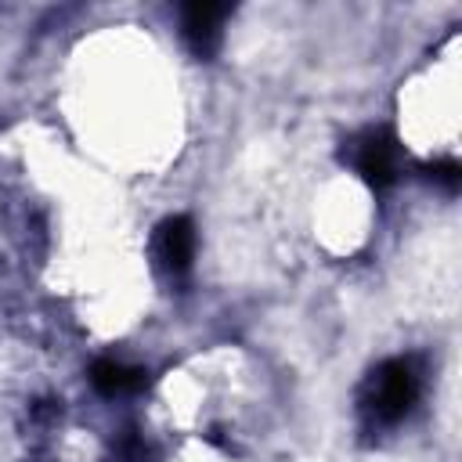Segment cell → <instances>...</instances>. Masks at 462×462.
Here are the masks:
<instances>
[{
  "instance_id": "1",
  "label": "cell",
  "mask_w": 462,
  "mask_h": 462,
  "mask_svg": "<svg viewBox=\"0 0 462 462\" xmlns=\"http://www.w3.org/2000/svg\"><path fill=\"white\" fill-rule=\"evenodd\" d=\"M419 397V372L411 361L404 357H390L383 361L365 386V408L379 419V422H397L411 411Z\"/></svg>"
},
{
  "instance_id": "2",
  "label": "cell",
  "mask_w": 462,
  "mask_h": 462,
  "mask_svg": "<svg viewBox=\"0 0 462 462\" xmlns=\"http://www.w3.org/2000/svg\"><path fill=\"white\" fill-rule=\"evenodd\" d=\"M350 155H354V166L365 177V184H372L375 191L379 188H390L397 180V137L386 126L365 130L354 141Z\"/></svg>"
},
{
  "instance_id": "3",
  "label": "cell",
  "mask_w": 462,
  "mask_h": 462,
  "mask_svg": "<svg viewBox=\"0 0 462 462\" xmlns=\"http://www.w3.org/2000/svg\"><path fill=\"white\" fill-rule=\"evenodd\" d=\"M231 14L227 4H206V0H195V4H184L180 7V32H184V43L199 54V58H213L220 51V40H224V18Z\"/></svg>"
},
{
  "instance_id": "4",
  "label": "cell",
  "mask_w": 462,
  "mask_h": 462,
  "mask_svg": "<svg viewBox=\"0 0 462 462\" xmlns=\"http://www.w3.org/2000/svg\"><path fill=\"white\" fill-rule=\"evenodd\" d=\"M155 256L170 274H184L195 260V224L188 217H166L155 227Z\"/></svg>"
},
{
  "instance_id": "5",
  "label": "cell",
  "mask_w": 462,
  "mask_h": 462,
  "mask_svg": "<svg viewBox=\"0 0 462 462\" xmlns=\"http://www.w3.org/2000/svg\"><path fill=\"white\" fill-rule=\"evenodd\" d=\"M90 383L105 397H123V393H134V390L144 386V368H134V365L112 361V357H101V361L90 365Z\"/></svg>"
},
{
  "instance_id": "6",
  "label": "cell",
  "mask_w": 462,
  "mask_h": 462,
  "mask_svg": "<svg viewBox=\"0 0 462 462\" xmlns=\"http://www.w3.org/2000/svg\"><path fill=\"white\" fill-rule=\"evenodd\" d=\"M426 177H430V180H437V184H444V188H458L462 170H458V162H455V159H440V162L426 166Z\"/></svg>"
},
{
  "instance_id": "7",
  "label": "cell",
  "mask_w": 462,
  "mask_h": 462,
  "mask_svg": "<svg viewBox=\"0 0 462 462\" xmlns=\"http://www.w3.org/2000/svg\"><path fill=\"white\" fill-rule=\"evenodd\" d=\"M119 455H123L126 462H144V458H148V448H144V440H141L134 430H126V433L119 437Z\"/></svg>"
}]
</instances>
